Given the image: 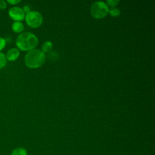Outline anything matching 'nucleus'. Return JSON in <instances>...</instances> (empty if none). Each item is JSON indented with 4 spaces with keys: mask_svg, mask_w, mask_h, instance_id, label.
<instances>
[{
    "mask_svg": "<svg viewBox=\"0 0 155 155\" xmlns=\"http://www.w3.org/2000/svg\"><path fill=\"white\" fill-rule=\"evenodd\" d=\"M38 44V38L31 32H24L20 34L16 41L17 47L22 51H30L34 49Z\"/></svg>",
    "mask_w": 155,
    "mask_h": 155,
    "instance_id": "f257e3e1",
    "label": "nucleus"
},
{
    "mask_svg": "<svg viewBox=\"0 0 155 155\" xmlns=\"http://www.w3.org/2000/svg\"><path fill=\"white\" fill-rule=\"evenodd\" d=\"M45 61V53L41 50L33 49L25 54L24 62L27 67L36 68L42 66Z\"/></svg>",
    "mask_w": 155,
    "mask_h": 155,
    "instance_id": "f03ea898",
    "label": "nucleus"
},
{
    "mask_svg": "<svg viewBox=\"0 0 155 155\" xmlns=\"http://www.w3.org/2000/svg\"><path fill=\"white\" fill-rule=\"evenodd\" d=\"M109 9L107 4L103 1H96L92 4L90 7V13L96 19L104 18L108 13Z\"/></svg>",
    "mask_w": 155,
    "mask_h": 155,
    "instance_id": "7ed1b4c3",
    "label": "nucleus"
},
{
    "mask_svg": "<svg viewBox=\"0 0 155 155\" xmlns=\"http://www.w3.org/2000/svg\"><path fill=\"white\" fill-rule=\"evenodd\" d=\"M42 16L37 11H30L25 15V21L28 25L33 28L39 27L42 22Z\"/></svg>",
    "mask_w": 155,
    "mask_h": 155,
    "instance_id": "20e7f679",
    "label": "nucleus"
},
{
    "mask_svg": "<svg viewBox=\"0 0 155 155\" xmlns=\"http://www.w3.org/2000/svg\"><path fill=\"white\" fill-rule=\"evenodd\" d=\"M8 15L10 18L15 21L23 20L25 17V13L23 9L19 7H13L8 11Z\"/></svg>",
    "mask_w": 155,
    "mask_h": 155,
    "instance_id": "39448f33",
    "label": "nucleus"
},
{
    "mask_svg": "<svg viewBox=\"0 0 155 155\" xmlns=\"http://www.w3.org/2000/svg\"><path fill=\"white\" fill-rule=\"evenodd\" d=\"M19 50L17 48H12L9 49L5 54L7 60L9 61H14L16 60L19 56Z\"/></svg>",
    "mask_w": 155,
    "mask_h": 155,
    "instance_id": "423d86ee",
    "label": "nucleus"
},
{
    "mask_svg": "<svg viewBox=\"0 0 155 155\" xmlns=\"http://www.w3.org/2000/svg\"><path fill=\"white\" fill-rule=\"evenodd\" d=\"M24 26L23 24L19 21H15L13 23L12 26V30L16 33H19L24 30Z\"/></svg>",
    "mask_w": 155,
    "mask_h": 155,
    "instance_id": "0eeeda50",
    "label": "nucleus"
},
{
    "mask_svg": "<svg viewBox=\"0 0 155 155\" xmlns=\"http://www.w3.org/2000/svg\"><path fill=\"white\" fill-rule=\"evenodd\" d=\"M10 155H27V152L25 149L20 147L14 149Z\"/></svg>",
    "mask_w": 155,
    "mask_h": 155,
    "instance_id": "6e6552de",
    "label": "nucleus"
},
{
    "mask_svg": "<svg viewBox=\"0 0 155 155\" xmlns=\"http://www.w3.org/2000/svg\"><path fill=\"white\" fill-rule=\"evenodd\" d=\"M52 42L50 41H46L45 42L43 45H42V51L44 52H48L52 48Z\"/></svg>",
    "mask_w": 155,
    "mask_h": 155,
    "instance_id": "1a4fd4ad",
    "label": "nucleus"
},
{
    "mask_svg": "<svg viewBox=\"0 0 155 155\" xmlns=\"http://www.w3.org/2000/svg\"><path fill=\"white\" fill-rule=\"evenodd\" d=\"M7 58L5 54L0 52V69L4 68L7 64Z\"/></svg>",
    "mask_w": 155,
    "mask_h": 155,
    "instance_id": "9d476101",
    "label": "nucleus"
},
{
    "mask_svg": "<svg viewBox=\"0 0 155 155\" xmlns=\"http://www.w3.org/2000/svg\"><path fill=\"white\" fill-rule=\"evenodd\" d=\"M108 12L112 16H118L120 14V11L119 8H112L109 10Z\"/></svg>",
    "mask_w": 155,
    "mask_h": 155,
    "instance_id": "9b49d317",
    "label": "nucleus"
},
{
    "mask_svg": "<svg viewBox=\"0 0 155 155\" xmlns=\"http://www.w3.org/2000/svg\"><path fill=\"white\" fill-rule=\"evenodd\" d=\"M6 45V41L3 38L0 37V51L2 50Z\"/></svg>",
    "mask_w": 155,
    "mask_h": 155,
    "instance_id": "f8f14e48",
    "label": "nucleus"
},
{
    "mask_svg": "<svg viewBox=\"0 0 155 155\" xmlns=\"http://www.w3.org/2000/svg\"><path fill=\"white\" fill-rule=\"evenodd\" d=\"M119 2V1H118V0H108V1H107V3L111 7L116 6V5H117V4Z\"/></svg>",
    "mask_w": 155,
    "mask_h": 155,
    "instance_id": "ddd939ff",
    "label": "nucleus"
},
{
    "mask_svg": "<svg viewBox=\"0 0 155 155\" xmlns=\"http://www.w3.org/2000/svg\"><path fill=\"white\" fill-rule=\"evenodd\" d=\"M7 6V2L5 1L1 0L0 1V9L1 10H4Z\"/></svg>",
    "mask_w": 155,
    "mask_h": 155,
    "instance_id": "4468645a",
    "label": "nucleus"
},
{
    "mask_svg": "<svg viewBox=\"0 0 155 155\" xmlns=\"http://www.w3.org/2000/svg\"><path fill=\"white\" fill-rule=\"evenodd\" d=\"M7 3H9L11 5H15L21 2L20 0H7L6 1Z\"/></svg>",
    "mask_w": 155,
    "mask_h": 155,
    "instance_id": "2eb2a0df",
    "label": "nucleus"
},
{
    "mask_svg": "<svg viewBox=\"0 0 155 155\" xmlns=\"http://www.w3.org/2000/svg\"><path fill=\"white\" fill-rule=\"evenodd\" d=\"M23 10H24V13H27L28 12H29L30 10V8H29V7L28 6V5H25L24 7H23Z\"/></svg>",
    "mask_w": 155,
    "mask_h": 155,
    "instance_id": "dca6fc26",
    "label": "nucleus"
}]
</instances>
